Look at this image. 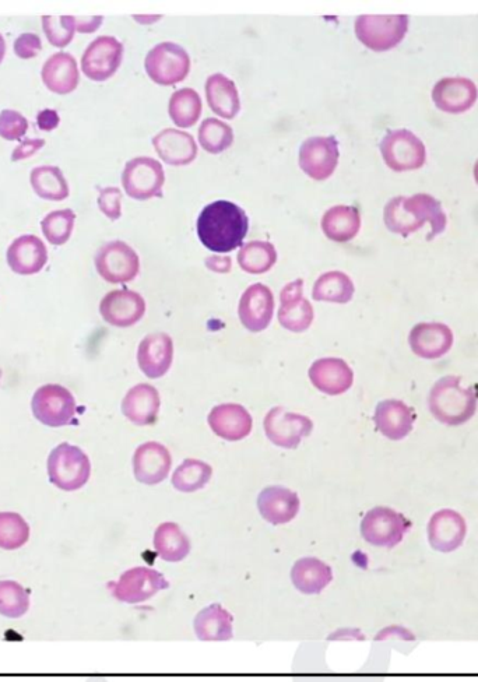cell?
<instances>
[{"instance_id": "obj_1", "label": "cell", "mask_w": 478, "mask_h": 682, "mask_svg": "<svg viewBox=\"0 0 478 682\" xmlns=\"http://www.w3.org/2000/svg\"><path fill=\"white\" fill-rule=\"evenodd\" d=\"M383 220L389 231L402 237H409L420 231L425 224H430L431 234L428 239L442 234L448 224L441 202L427 193H417L409 198L397 196L390 200L383 212Z\"/></svg>"}, {"instance_id": "obj_2", "label": "cell", "mask_w": 478, "mask_h": 682, "mask_svg": "<svg viewBox=\"0 0 478 682\" xmlns=\"http://www.w3.org/2000/svg\"><path fill=\"white\" fill-rule=\"evenodd\" d=\"M248 230L249 219L244 210L227 200L210 203L198 220L200 241L216 253L233 252L242 245Z\"/></svg>"}, {"instance_id": "obj_3", "label": "cell", "mask_w": 478, "mask_h": 682, "mask_svg": "<svg viewBox=\"0 0 478 682\" xmlns=\"http://www.w3.org/2000/svg\"><path fill=\"white\" fill-rule=\"evenodd\" d=\"M477 399L473 390L462 385V379L448 376L431 390L432 414L441 423L458 425L466 423L476 411Z\"/></svg>"}, {"instance_id": "obj_4", "label": "cell", "mask_w": 478, "mask_h": 682, "mask_svg": "<svg viewBox=\"0 0 478 682\" xmlns=\"http://www.w3.org/2000/svg\"><path fill=\"white\" fill-rule=\"evenodd\" d=\"M47 469L51 484L62 491L80 490L89 483L91 476L89 456L79 446L68 442L49 453Z\"/></svg>"}, {"instance_id": "obj_5", "label": "cell", "mask_w": 478, "mask_h": 682, "mask_svg": "<svg viewBox=\"0 0 478 682\" xmlns=\"http://www.w3.org/2000/svg\"><path fill=\"white\" fill-rule=\"evenodd\" d=\"M409 31V16H360L356 20V35L365 47L375 52L396 48Z\"/></svg>"}, {"instance_id": "obj_6", "label": "cell", "mask_w": 478, "mask_h": 682, "mask_svg": "<svg viewBox=\"0 0 478 682\" xmlns=\"http://www.w3.org/2000/svg\"><path fill=\"white\" fill-rule=\"evenodd\" d=\"M383 161L396 172L416 171L427 161L423 140L407 129L386 133L381 143Z\"/></svg>"}, {"instance_id": "obj_7", "label": "cell", "mask_w": 478, "mask_h": 682, "mask_svg": "<svg viewBox=\"0 0 478 682\" xmlns=\"http://www.w3.org/2000/svg\"><path fill=\"white\" fill-rule=\"evenodd\" d=\"M147 75L160 86H175L184 82L191 70V58L184 48L172 42H163L147 54Z\"/></svg>"}, {"instance_id": "obj_8", "label": "cell", "mask_w": 478, "mask_h": 682, "mask_svg": "<svg viewBox=\"0 0 478 682\" xmlns=\"http://www.w3.org/2000/svg\"><path fill=\"white\" fill-rule=\"evenodd\" d=\"M35 420L51 428L65 427L76 414V400L70 390L61 385L41 386L31 400Z\"/></svg>"}, {"instance_id": "obj_9", "label": "cell", "mask_w": 478, "mask_h": 682, "mask_svg": "<svg viewBox=\"0 0 478 682\" xmlns=\"http://www.w3.org/2000/svg\"><path fill=\"white\" fill-rule=\"evenodd\" d=\"M165 182L161 163L150 157H137L126 164L122 174V185L129 198L149 200L163 196Z\"/></svg>"}, {"instance_id": "obj_10", "label": "cell", "mask_w": 478, "mask_h": 682, "mask_svg": "<svg viewBox=\"0 0 478 682\" xmlns=\"http://www.w3.org/2000/svg\"><path fill=\"white\" fill-rule=\"evenodd\" d=\"M94 262L98 274L112 284L129 283L136 279L140 270L139 256L122 241H112L101 246Z\"/></svg>"}, {"instance_id": "obj_11", "label": "cell", "mask_w": 478, "mask_h": 682, "mask_svg": "<svg viewBox=\"0 0 478 682\" xmlns=\"http://www.w3.org/2000/svg\"><path fill=\"white\" fill-rule=\"evenodd\" d=\"M168 587L170 583L164 578L163 573L156 569L137 567L122 573L121 578L112 587V594L122 603L137 604L150 600Z\"/></svg>"}, {"instance_id": "obj_12", "label": "cell", "mask_w": 478, "mask_h": 682, "mask_svg": "<svg viewBox=\"0 0 478 682\" xmlns=\"http://www.w3.org/2000/svg\"><path fill=\"white\" fill-rule=\"evenodd\" d=\"M265 432L274 445L284 449L300 446L302 438L309 437L314 430L311 418L291 413L283 407L270 410L265 417Z\"/></svg>"}, {"instance_id": "obj_13", "label": "cell", "mask_w": 478, "mask_h": 682, "mask_svg": "<svg viewBox=\"0 0 478 682\" xmlns=\"http://www.w3.org/2000/svg\"><path fill=\"white\" fill-rule=\"evenodd\" d=\"M123 58V45L115 37L103 35L91 42L82 58V70L93 82H105L117 73Z\"/></svg>"}, {"instance_id": "obj_14", "label": "cell", "mask_w": 478, "mask_h": 682, "mask_svg": "<svg viewBox=\"0 0 478 682\" xmlns=\"http://www.w3.org/2000/svg\"><path fill=\"white\" fill-rule=\"evenodd\" d=\"M339 156V142L336 137H311L302 143L300 167L309 178L325 181L335 172Z\"/></svg>"}, {"instance_id": "obj_15", "label": "cell", "mask_w": 478, "mask_h": 682, "mask_svg": "<svg viewBox=\"0 0 478 682\" xmlns=\"http://www.w3.org/2000/svg\"><path fill=\"white\" fill-rule=\"evenodd\" d=\"M478 89L467 77H445L432 89V101L448 114H463L477 103Z\"/></svg>"}, {"instance_id": "obj_16", "label": "cell", "mask_w": 478, "mask_h": 682, "mask_svg": "<svg viewBox=\"0 0 478 682\" xmlns=\"http://www.w3.org/2000/svg\"><path fill=\"white\" fill-rule=\"evenodd\" d=\"M274 314L272 290L265 284H253L239 301V321L249 332L259 333L267 329Z\"/></svg>"}, {"instance_id": "obj_17", "label": "cell", "mask_w": 478, "mask_h": 682, "mask_svg": "<svg viewBox=\"0 0 478 682\" xmlns=\"http://www.w3.org/2000/svg\"><path fill=\"white\" fill-rule=\"evenodd\" d=\"M404 519L388 508H375L365 515L361 534L368 543L378 547H393L403 539Z\"/></svg>"}, {"instance_id": "obj_18", "label": "cell", "mask_w": 478, "mask_h": 682, "mask_svg": "<svg viewBox=\"0 0 478 682\" xmlns=\"http://www.w3.org/2000/svg\"><path fill=\"white\" fill-rule=\"evenodd\" d=\"M146 302L142 295L130 290L108 293L100 304V314L105 322L117 328H130L143 318Z\"/></svg>"}, {"instance_id": "obj_19", "label": "cell", "mask_w": 478, "mask_h": 682, "mask_svg": "<svg viewBox=\"0 0 478 682\" xmlns=\"http://www.w3.org/2000/svg\"><path fill=\"white\" fill-rule=\"evenodd\" d=\"M304 281L295 280L281 290L279 322L284 329L302 333L314 322V308L302 295Z\"/></svg>"}, {"instance_id": "obj_20", "label": "cell", "mask_w": 478, "mask_h": 682, "mask_svg": "<svg viewBox=\"0 0 478 682\" xmlns=\"http://www.w3.org/2000/svg\"><path fill=\"white\" fill-rule=\"evenodd\" d=\"M413 353L425 360H437L449 353L455 341L452 329L441 322H423L414 326L409 336Z\"/></svg>"}, {"instance_id": "obj_21", "label": "cell", "mask_w": 478, "mask_h": 682, "mask_svg": "<svg viewBox=\"0 0 478 682\" xmlns=\"http://www.w3.org/2000/svg\"><path fill=\"white\" fill-rule=\"evenodd\" d=\"M7 265L20 276L40 273L48 262V249L37 235H21L7 248Z\"/></svg>"}, {"instance_id": "obj_22", "label": "cell", "mask_w": 478, "mask_h": 682, "mask_svg": "<svg viewBox=\"0 0 478 682\" xmlns=\"http://www.w3.org/2000/svg\"><path fill=\"white\" fill-rule=\"evenodd\" d=\"M174 360V341L167 333H151L137 350V364L144 375L158 379L170 371Z\"/></svg>"}, {"instance_id": "obj_23", "label": "cell", "mask_w": 478, "mask_h": 682, "mask_svg": "<svg viewBox=\"0 0 478 682\" xmlns=\"http://www.w3.org/2000/svg\"><path fill=\"white\" fill-rule=\"evenodd\" d=\"M170 451L158 442H146L136 449L133 456V471L136 480L146 485L163 483L171 471Z\"/></svg>"}, {"instance_id": "obj_24", "label": "cell", "mask_w": 478, "mask_h": 682, "mask_svg": "<svg viewBox=\"0 0 478 682\" xmlns=\"http://www.w3.org/2000/svg\"><path fill=\"white\" fill-rule=\"evenodd\" d=\"M207 423L217 437L228 442L241 441L252 431V416L241 404H220L210 411Z\"/></svg>"}, {"instance_id": "obj_25", "label": "cell", "mask_w": 478, "mask_h": 682, "mask_svg": "<svg viewBox=\"0 0 478 682\" xmlns=\"http://www.w3.org/2000/svg\"><path fill=\"white\" fill-rule=\"evenodd\" d=\"M312 385L329 396H339L353 386L354 372L340 358H321L309 368Z\"/></svg>"}, {"instance_id": "obj_26", "label": "cell", "mask_w": 478, "mask_h": 682, "mask_svg": "<svg viewBox=\"0 0 478 682\" xmlns=\"http://www.w3.org/2000/svg\"><path fill=\"white\" fill-rule=\"evenodd\" d=\"M160 407L158 390L149 383H140L126 393L122 402V413L130 423L143 427L156 423Z\"/></svg>"}, {"instance_id": "obj_27", "label": "cell", "mask_w": 478, "mask_h": 682, "mask_svg": "<svg viewBox=\"0 0 478 682\" xmlns=\"http://www.w3.org/2000/svg\"><path fill=\"white\" fill-rule=\"evenodd\" d=\"M300 506L298 495L284 487H267L258 497L260 515L272 525L291 522L300 512Z\"/></svg>"}, {"instance_id": "obj_28", "label": "cell", "mask_w": 478, "mask_h": 682, "mask_svg": "<svg viewBox=\"0 0 478 682\" xmlns=\"http://www.w3.org/2000/svg\"><path fill=\"white\" fill-rule=\"evenodd\" d=\"M153 146L164 163L175 167L191 164L198 156L195 139L182 130L164 129L154 137Z\"/></svg>"}, {"instance_id": "obj_29", "label": "cell", "mask_w": 478, "mask_h": 682, "mask_svg": "<svg viewBox=\"0 0 478 682\" xmlns=\"http://www.w3.org/2000/svg\"><path fill=\"white\" fill-rule=\"evenodd\" d=\"M42 82L59 96L73 93L79 86L80 73L76 59L66 52H58L45 62L41 72Z\"/></svg>"}, {"instance_id": "obj_30", "label": "cell", "mask_w": 478, "mask_h": 682, "mask_svg": "<svg viewBox=\"0 0 478 682\" xmlns=\"http://www.w3.org/2000/svg\"><path fill=\"white\" fill-rule=\"evenodd\" d=\"M375 424L386 438L402 441L413 430L414 416L400 400H383L376 406Z\"/></svg>"}, {"instance_id": "obj_31", "label": "cell", "mask_w": 478, "mask_h": 682, "mask_svg": "<svg viewBox=\"0 0 478 682\" xmlns=\"http://www.w3.org/2000/svg\"><path fill=\"white\" fill-rule=\"evenodd\" d=\"M233 621V615L226 608L220 604H210L196 615L193 627L200 641H230L234 635Z\"/></svg>"}, {"instance_id": "obj_32", "label": "cell", "mask_w": 478, "mask_h": 682, "mask_svg": "<svg viewBox=\"0 0 478 682\" xmlns=\"http://www.w3.org/2000/svg\"><path fill=\"white\" fill-rule=\"evenodd\" d=\"M206 98L210 110L221 118L234 119L241 110L237 86L233 80L216 73L206 82Z\"/></svg>"}, {"instance_id": "obj_33", "label": "cell", "mask_w": 478, "mask_h": 682, "mask_svg": "<svg viewBox=\"0 0 478 682\" xmlns=\"http://www.w3.org/2000/svg\"><path fill=\"white\" fill-rule=\"evenodd\" d=\"M291 580L295 589L304 594H319L333 580V571L318 558H302L291 569Z\"/></svg>"}, {"instance_id": "obj_34", "label": "cell", "mask_w": 478, "mask_h": 682, "mask_svg": "<svg viewBox=\"0 0 478 682\" xmlns=\"http://www.w3.org/2000/svg\"><path fill=\"white\" fill-rule=\"evenodd\" d=\"M360 228V212L353 206L332 207L322 219V230L326 237L340 244L356 238Z\"/></svg>"}, {"instance_id": "obj_35", "label": "cell", "mask_w": 478, "mask_h": 682, "mask_svg": "<svg viewBox=\"0 0 478 682\" xmlns=\"http://www.w3.org/2000/svg\"><path fill=\"white\" fill-rule=\"evenodd\" d=\"M465 522L453 511H441L434 516L430 525L432 546L439 551H452L465 539Z\"/></svg>"}, {"instance_id": "obj_36", "label": "cell", "mask_w": 478, "mask_h": 682, "mask_svg": "<svg viewBox=\"0 0 478 682\" xmlns=\"http://www.w3.org/2000/svg\"><path fill=\"white\" fill-rule=\"evenodd\" d=\"M154 550L161 560L181 562L191 553V541L177 523H163L154 533Z\"/></svg>"}, {"instance_id": "obj_37", "label": "cell", "mask_w": 478, "mask_h": 682, "mask_svg": "<svg viewBox=\"0 0 478 682\" xmlns=\"http://www.w3.org/2000/svg\"><path fill=\"white\" fill-rule=\"evenodd\" d=\"M30 184L38 198L62 202L69 198V185L61 168L54 165H42L34 168L30 174Z\"/></svg>"}, {"instance_id": "obj_38", "label": "cell", "mask_w": 478, "mask_h": 682, "mask_svg": "<svg viewBox=\"0 0 478 682\" xmlns=\"http://www.w3.org/2000/svg\"><path fill=\"white\" fill-rule=\"evenodd\" d=\"M353 280L343 272H329L322 274L316 280L312 297L315 301L335 302V304H347L353 300Z\"/></svg>"}, {"instance_id": "obj_39", "label": "cell", "mask_w": 478, "mask_h": 682, "mask_svg": "<svg viewBox=\"0 0 478 682\" xmlns=\"http://www.w3.org/2000/svg\"><path fill=\"white\" fill-rule=\"evenodd\" d=\"M277 262L276 248L270 242L252 241L242 246L238 253V263L246 273L263 274L269 272Z\"/></svg>"}, {"instance_id": "obj_40", "label": "cell", "mask_w": 478, "mask_h": 682, "mask_svg": "<svg viewBox=\"0 0 478 682\" xmlns=\"http://www.w3.org/2000/svg\"><path fill=\"white\" fill-rule=\"evenodd\" d=\"M213 476L210 464L198 459H186L172 474V485L181 492L202 490Z\"/></svg>"}, {"instance_id": "obj_41", "label": "cell", "mask_w": 478, "mask_h": 682, "mask_svg": "<svg viewBox=\"0 0 478 682\" xmlns=\"http://www.w3.org/2000/svg\"><path fill=\"white\" fill-rule=\"evenodd\" d=\"M202 114V100L192 89H182L174 93L170 100V116L178 128H191Z\"/></svg>"}, {"instance_id": "obj_42", "label": "cell", "mask_w": 478, "mask_h": 682, "mask_svg": "<svg viewBox=\"0 0 478 682\" xmlns=\"http://www.w3.org/2000/svg\"><path fill=\"white\" fill-rule=\"evenodd\" d=\"M199 142L210 154H220L234 142V132L226 122L216 118L203 121L199 129Z\"/></svg>"}, {"instance_id": "obj_43", "label": "cell", "mask_w": 478, "mask_h": 682, "mask_svg": "<svg viewBox=\"0 0 478 682\" xmlns=\"http://www.w3.org/2000/svg\"><path fill=\"white\" fill-rule=\"evenodd\" d=\"M30 532V526L19 513L0 512V548L19 550L30 539Z\"/></svg>"}, {"instance_id": "obj_44", "label": "cell", "mask_w": 478, "mask_h": 682, "mask_svg": "<svg viewBox=\"0 0 478 682\" xmlns=\"http://www.w3.org/2000/svg\"><path fill=\"white\" fill-rule=\"evenodd\" d=\"M30 610V594L14 580H0V614L3 617L21 618Z\"/></svg>"}, {"instance_id": "obj_45", "label": "cell", "mask_w": 478, "mask_h": 682, "mask_svg": "<svg viewBox=\"0 0 478 682\" xmlns=\"http://www.w3.org/2000/svg\"><path fill=\"white\" fill-rule=\"evenodd\" d=\"M76 213L73 210H55L44 217L41 221V230L49 244L65 245L72 237L75 228Z\"/></svg>"}, {"instance_id": "obj_46", "label": "cell", "mask_w": 478, "mask_h": 682, "mask_svg": "<svg viewBox=\"0 0 478 682\" xmlns=\"http://www.w3.org/2000/svg\"><path fill=\"white\" fill-rule=\"evenodd\" d=\"M42 28L49 44L56 48H65L72 42L76 33V17L62 16L42 17Z\"/></svg>"}, {"instance_id": "obj_47", "label": "cell", "mask_w": 478, "mask_h": 682, "mask_svg": "<svg viewBox=\"0 0 478 682\" xmlns=\"http://www.w3.org/2000/svg\"><path fill=\"white\" fill-rule=\"evenodd\" d=\"M28 129L27 119L20 112L5 110L0 112V137L9 142L19 140L26 135Z\"/></svg>"}, {"instance_id": "obj_48", "label": "cell", "mask_w": 478, "mask_h": 682, "mask_svg": "<svg viewBox=\"0 0 478 682\" xmlns=\"http://www.w3.org/2000/svg\"><path fill=\"white\" fill-rule=\"evenodd\" d=\"M122 192L118 188H104L98 196V207L101 212L112 221L121 219L122 216Z\"/></svg>"}, {"instance_id": "obj_49", "label": "cell", "mask_w": 478, "mask_h": 682, "mask_svg": "<svg viewBox=\"0 0 478 682\" xmlns=\"http://www.w3.org/2000/svg\"><path fill=\"white\" fill-rule=\"evenodd\" d=\"M14 54L20 59H33L40 54L42 49L41 38L37 34L26 33L21 34L14 41Z\"/></svg>"}, {"instance_id": "obj_50", "label": "cell", "mask_w": 478, "mask_h": 682, "mask_svg": "<svg viewBox=\"0 0 478 682\" xmlns=\"http://www.w3.org/2000/svg\"><path fill=\"white\" fill-rule=\"evenodd\" d=\"M45 146V140L42 139H26L14 149L12 154V161L26 160V158L33 157L37 151H40Z\"/></svg>"}, {"instance_id": "obj_51", "label": "cell", "mask_w": 478, "mask_h": 682, "mask_svg": "<svg viewBox=\"0 0 478 682\" xmlns=\"http://www.w3.org/2000/svg\"><path fill=\"white\" fill-rule=\"evenodd\" d=\"M61 118H59L58 112L54 110H44L41 111L37 116L38 128L44 130V132H52L59 126Z\"/></svg>"}, {"instance_id": "obj_52", "label": "cell", "mask_w": 478, "mask_h": 682, "mask_svg": "<svg viewBox=\"0 0 478 682\" xmlns=\"http://www.w3.org/2000/svg\"><path fill=\"white\" fill-rule=\"evenodd\" d=\"M206 266L209 267L212 272L216 273H228L233 266L230 256L226 255H213L206 259Z\"/></svg>"}, {"instance_id": "obj_53", "label": "cell", "mask_w": 478, "mask_h": 682, "mask_svg": "<svg viewBox=\"0 0 478 682\" xmlns=\"http://www.w3.org/2000/svg\"><path fill=\"white\" fill-rule=\"evenodd\" d=\"M103 23V17H80L76 19V31L79 33H94Z\"/></svg>"}, {"instance_id": "obj_54", "label": "cell", "mask_w": 478, "mask_h": 682, "mask_svg": "<svg viewBox=\"0 0 478 682\" xmlns=\"http://www.w3.org/2000/svg\"><path fill=\"white\" fill-rule=\"evenodd\" d=\"M6 55V41L5 38H3V35L0 34V63L3 62V58H5Z\"/></svg>"}, {"instance_id": "obj_55", "label": "cell", "mask_w": 478, "mask_h": 682, "mask_svg": "<svg viewBox=\"0 0 478 682\" xmlns=\"http://www.w3.org/2000/svg\"><path fill=\"white\" fill-rule=\"evenodd\" d=\"M160 17L161 16H154L153 19H143L142 16H135V19L140 21V23H153V21H157Z\"/></svg>"}, {"instance_id": "obj_56", "label": "cell", "mask_w": 478, "mask_h": 682, "mask_svg": "<svg viewBox=\"0 0 478 682\" xmlns=\"http://www.w3.org/2000/svg\"><path fill=\"white\" fill-rule=\"evenodd\" d=\"M474 179H476L478 185V160L476 161V164H474Z\"/></svg>"}]
</instances>
